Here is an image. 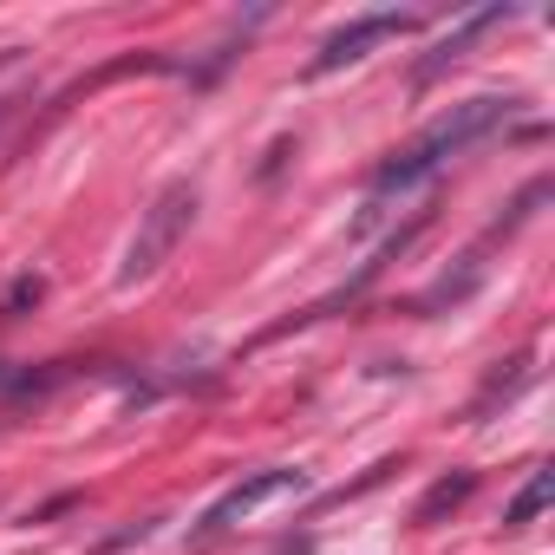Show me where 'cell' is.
I'll return each mask as SVG.
<instances>
[{
	"label": "cell",
	"instance_id": "1",
	"mask_svg": "<svg viewBox=\"0 0 555 555\" xmlns=\"http://www.w3.org/2000/svg\"><path fill=\"white\" fill-rule=\"evenodd\" d=\"M509 112H516V99H464V105L438 112L412 144H399V151L373 170V196H392V190L425 183L431 170H444L451 157H464L477 138H490L496 125H509Z\"/></svg>",
	"mask_w": 555,
	"mask_h": 555
},
{
	"label": "cell",
	"instance_id": "2",
	"mask_svg": "<svg viewBox=\"0 0 555 555\" xmlns=\"http://www.w3.org/2000/svg\"><path fill=\"white\" fill-rule=\"evenodd\" d=\"M190 222H196V183L177 177V183H164V190L151 196V209L138 216V235H131V248H125V261H118V288H144L151 274L177 255V242L190 235Z\"/></svg>",
	"mask_w": 555,
	"mask_h": 555
},
{
	"label": "cell",
	"instance_id": "3",
	"mask_svg": "<svg viewBox=\"0 0 555 555\" xmlns=\"http://www.w3.org/2000/svg\"><path fill=\"white\" fill-rule=\"evenodd\" d=\"M308 490V470H295V464H274V470H255V477H242V483H229L203 516H196V529H190V542H216V535H229L235 522H248V516H261L268 503H282V496H301Z\"/></svg>",
	"mask_w": 555,
	"mask_h": 555
},
{
	"label": "cell",
	"instance_id": "4",
	"mask_svg": "<svg viewBox=\"0 0 555 555\" xmlns=\"http://www.w3.org/2000/svg\"><path fill=\"white\" fill-rule=\"evenodd\" d=\"M425 21L418 14H360V21H347L340 34H327L321 40V53L308 60V79H327V73H340V66H360L373 47H386V40H405V34H418Z\"/></svg>",
	"mask_w": 555,
	"mask_h": 555
},
{
	"label": "cell",
	"instance_id": "5",
	"mask_svg": "<svg viewBox=\"0 0 555 555\" xmlns=\"http://www.w3.org/2000/svg\"><path fill=\"white\" fill-rule=\"evenodd\" d=\"M503 21H516V8H477V14H464V21H457V27H451V34H444L418 66H412V79H418V86H431L444 66H457V60L470 53V40H477V34H490V27H503Z\"/></svg>",
	"mask_w": 555,
	"mask_h": 555
},
{
	"label": "cell",
	"instance_id": "6",
	"mask_svg": "<svg viewBox=\"0 0 555 555\" xmlns=\"http://www.w3.org/2000/svg\"><path fill=\"white\" fill-rule=\"evenodd\" d=\"M477 490V470H451V477H438L425 496H418V509H412V522H438L444 509H457L464 496Z\"/></svg>",
	"mask_w": 555,
	"mask_h": 555
},
{
	"label": "cell",
	"instance_id": "7",
	"mask_svg": "<svg viewBox=\"0 0 555 555\" xmlns=\"http://www.w3.org/2000/svg\"><path fill=\"white\" fill-rule=\"evenodd\" d=\"M548 496H555V470H548V464H535V470H529V483H522V490L509 496V509H503V522H509V529H522V522H535V516L548 509Z\"/></svg>",
	"mask_w": 555,
	"mask_h": 555
},
{
	"label": "cell",
	"instance_id": "8",
	"mask_svg": "<svg viewBox=\"0 0 555 555\" xmlns=\"http://www.w3.org/2000/svg\"><path fill=\"white\" fill-rule=\"evenodd\" d=\"M27 92H34V66L21 53H0V131L14 125V112L27 105Z\"/></svg>",
	"mask_w": 555,
	"mask_h": 555
}]
</instances>
